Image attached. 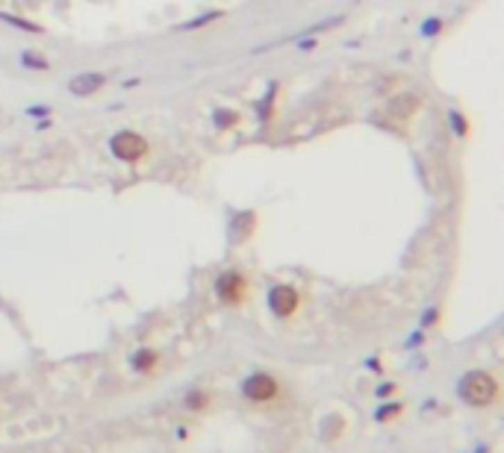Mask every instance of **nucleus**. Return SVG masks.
Wrapping results in <instances>:
<instances>
[{"mask_svg":"<svg viewBox=\"0 0 504 453\" xmlns=\"http://www.w3.org/2000/svg\"><path fill=\"white\" fill-rule=\"evenodd\" d=\"M457 395L466 406L487 409L498 400V380L489 371H469L457 383Z\"/></svg>","mask_w":504,"mask_h":453,"instance_id":"obj_1","label":"nucleus"},{"mask_svg":"<svg viewBox=\"0 0 504 453\" xmlns=\"http://www.w3.org/2000/svg\"><path fill=\"white\" fill-rule=\"evenodd\" d=\"M242 395L248 397L251 404H268V400H275L280 395V386H277V380L272 374L257 371L242 383Z\"/></svg>","mask_w":504,"mask_h":453,"instance_id":"obj_2","label":"nucleus"},{"mask_svg":"<svg viewBox=\"0 0 504 453\" xmlns=\"http://www.w3.org/2000/svg\"><path fill=\"white\" fill-rule=\"evenodd\" d=\"M109 150H113V156L121 159V162H139L145 154H147V142L139 135V133H115L113 142H109Z\"/></svg>","mask_w":504,"mask_h":453,"instance_id":"obj_3","label":"nucleus"},{"mask_svg":"<svg viewBox=\"0 0 504 453\" xmlns=\"http://www.w3.org/2000/svg\"><path fill=\"white\" fill-rule=\"evenodd\" d=\"M216 295H218L221 304L236 306L245 300V295H248V280H245L239 271H225L216 280Z\"/></svg>","mask_w":504,"mask_h":453,"instance_id":"obj_4","label":"nucleus"},{"mask_svg":"<svg viewBox=\"0 0 504 453\" xmlns=\"http://www.w3.org/2000/svg\"><path fill=\"white\" fill-rule=\"evenodd\" d=\"M301 306V295L295 292L292 286H275V288H268V309L275 312L277 318H289L295 315Z\"/></svg>","mask_w":504,"mask_h":453,"instance_id":"obj_5","label":"nucleus"},{"mask_svg":"<svg viewBox=\"0 0 504 453\" xmlns=\"http://www.w3.org/2000/svg\"><path fill=\"white\" fill-rule=\"evenodd\" d=\"M106 85V77L104 74H77L71 83H68V92L71 94H77V97H89V94H95V92H101Z\"/></svg>","mask_w":504,"mask_h":453,"instance_id":"obj_6","label":"nucleus"},{"mask_svg":"<svg viewBox=\"0 0 504 453\" xmlns=\"http://www.w3.org/2000/svg\"><path fill=\"white\" fill-rule=\"evenodd\" d=\"M416 109H419V97L416 94H401L396 100H389V106H387V112L392 118H410Z\"/></svg>","mask_w":504,"mask_h":453,"instance_id":"obj_7","label":"nucleus"},{"mask_svg":"<svg viewBox=\"0 0 504 453\" xmlns=\"http://www.w3.org/2000/svg\"><path fill=\"white\" fill-rule=\"evenodd\" d=\"M133 368H136L139 374L154 371L156 368V354H154L151 347H139L136 354H133Z\"/></svg>","mask_w":504,"mask_h":453,"instance_id":"obj_8","label":"nucleus"},{"mask_svg":"<svg viewBox=\"0 0 504 453\" xmlns=\"http://www.w3.org/2000/svg\"><path fill=\"white\" fill-rule=\"evenodd\" d=\"M21 62H24V65H27V68H35V71H47V68H51V65H47V59H42V56L30 53V50L21 56Z\"/></svg>","mask_w":504,"mask_h":453,"instance_id":"obj_9","label":"nucleus"},{"mask_svg":"<svg viewBox=\"0 0 504 453\" xmlns=\"http://www.w3.org/2000/svg\"><path fill=\"white\" fill-rule=\"evenodd\" d=\"M186 406L189 409H204L206 406V395L204 392H189L186 395Z\"/></svg>","mask_w":504,"mask_h":453,"instance_id":"obj_10","label":"nucleus"},{"mask_svg":"<svg viewBox=\"0 0 504 453\" xmlns=\"http://www.w3.org/2000/svg\"><path fill=\"white\" fill-rule=\"evenodd\" d=\"M401 412V404H389V406H380L377 409V421H387V418H396Z\"/></svg>","mask_w":504,"mask_h":453,"instance_id":"obj_11","label":"nucleus"},{"mask_svg":"<svg viewBox=\"0 0 504 453\" xmlns=\"http://www.w3.org/2000/svg\"><path fill=\"white\" fill-rule=\"evenodd\" d=\"M451 124H454V130H457L460 135H466V118L460 115V112H451Z\"/></svg>","mask_w":504,"mask_h":453,"instance_id":"obj_12","label":"nucleus"},{"mask_svg":"<svg viewBox=\"0 0 504 453\" xmlns=\"http://www.w3.org/2000/svg\"><path fill=\"white\" fill-rule=\"evenodd\" d=\"M216 124H218V127H230V124H236V115H233V112H230V115H221V112H218Z\"/></svg>","mask_w":504,"mask_h":453,"instance_id":"obj_13","label":"nucleus"},{"mask_svg":"<svg viewBox=\"0 0 504 453\" xmlns=\"http://www.w3.org/2000/svg\"><path fill=\"white\" fill-rule=\"evenodd\" d=\"M439 30H442V21H428V24H425V33H428V35H431V33H439Z\"/></svg>","mask_w":504,"mask_h":453,"instance_id":"obj_14","label":"nucleus"},{"mask_svg":"<svg viewBox=\"0 0 504 453\" xmlns=\"http://www.w3.org/2000/svg\"><path fill=\"white\" fill-rule=\"evenodd\" d=\"M377 395H380V397H387V395H396V386H392V383H389V386H380V388H377Z\"/></svg>","mask_w":504,"mask_h":453,"instance_id":"obj_15","label":"nucleus"},{"mask_svg":"<svg viewBox=\"0 0 504 453\" xmlns=\"http://www.w3.org/2000/svg\"><path fill=\"white\" fill-rule=\"evenodd\" d=\"M437 318H439V312H437V309H431V312H428V315H425V321H422V324H425V327H431Z\"/></svg>","mask_w":504,"mask_h":453,"instance_id":"obj_16","label":"nucleus"}]
</instances>
